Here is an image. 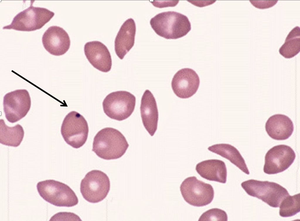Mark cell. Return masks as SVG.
<instances>
[{"label": "cell", "mask_w": 300, "mask_h": 221, "mask_svg": "<svg viewBox=\"0 0 300 221\" xmlns=\"http://www.w3.org/2000/svg\"><path fill=\"white\" fill-rule=\"evenodd\" d=\"M110 186L109 179L105 173L100 170H93L87 173L82 180L80 190L86 201L96 203L105 198Z\"/></svg>", "instance_id": "ba28073f"}, {"label": "cell", "mask_w": 300, "mask_h": 221, "mask_svg": "<svg viewBox=\"0 0 300 221\" xmlns=\"http://www.w3.org/2000/svg\"><path fill=\"white\" fill-rule=\"evenodd\" d=\"M200 84L199 77L196 72L190 68L178 71L174 75L171 85L176 95L182 99L190 97L195 94Z\"/></svg>", "instance_id": "7c38bea8"}, {"label": "cell", "mask_w": 300, "mask_h": 221, "mask_svg": "<svg viewBox=\"0 0 300 221\" xmlns=\"http://www.w3.org/2000/svg\"><path fill=\"white\" fill-rule=\"evenodd\" d=\"M300 193L293 196L289 195L281 202L280 205L279 215L282 217L294 216L300 211Z\"/></svg>", "instance_id": "7402d4cb"}, {"label": "cell", "mask_w": 300, "mask_h": 221, "mask_svg": "<svg viewBox=\"0 0 300 221\" xmlns=\"http://www.w3.org/2000/svg\"><path fill=\"white\" fill-rule=\"evenodd\" d=\"M129 146L125 137L120 131L108 127L100 130L95 136L92 151L102 159H116L124 154Z\"/></svg>", "instance_id": "6da1fadb"}, {"label": "cell", "mask_w": 300, "mask_h": 221, "mask_svg": "<svg viewBox=\"0 0 300 221\" xmlns=\"http://www.w3.org/2000/svg\"><path fill=\"white\" fill-rule=\"evenodd\" d=\"M227 215L224 210L218 208H213L203 213L198 221H227Z\"/></svg>", "instance_id": "603a6c76"}, {"label": "cell", "mask_w": 300, "mask_h": 221, "mask_svg": "<svg viewBox=\"0 0 300 221\" xmlns=\"http://www.w3.org/2000/svg\"><path fill=\"white\" fill-rule=\"evenodd\" d=\"M300 51V28L296 26L289 32L285 42L279 50V53L285 58H292Z\"/></svg>", "instance_id": "44dd1931"}, {"label": "cell", "mask_w": 300, "mask_h": 221, "mask_svg": "<svg viewBox=\"0 0 300 221\" xmlns=\"http://www.w3.org/2000/svg\"><path fill=\"white\" fill-rule=\"evenodd\" d=\"M241 185L249 195L256 197L273 208L279 207L283 199L289 195L285 188L273 182L251 179L242 182Z\"/></svg>", "instance_id": "3957f363"}, {"label": "cell", "mask_w": 300, "mask_h": 221, "mask_svg": "<svg viewBox=\"0 0 300 221\" xmlns=\"http://www.w3.org/2000/svg\"><path fill=\"white\" fill-rule=\"evenodd\" d=\"M150 24L158 35L167 39H176L186 35L191 30L185 15L174 11L159 13L151 18Z\"/></svg>", "instance_id": "7a4b0ae2"}, {"label": "cell", "mask_w": 300, "mask_h": 221, "mask_svg": "<svg viewBox=\"0 0 300 221\" xmlns=\"http://www.w3.org/2000/svg\"><path fill=\"white\" fill-rule=\"evenodd\" d=\"M88 132L86 120L75 111H72L66 115L61 127V133L65 141L76 149L81 147L85 144Z\"/></svg>", "instance_id": "52a82bcc"}, {"label": "cell", "mask_w": 300, "mask_h": 221, "mask_svg": "<svg viewBox=\"0 0 300 221\" xmlns=\"http://www.w3.org/2000/svg\"><path fill=\"white\" fill-rule=\"evenodd\" d=\"M140 110L143 125L152 136L157 129L158 113L155 98L148 89L145 91L142 96Z\"/></svg>", "instance_id": "9a60e30c"}, {"label": "cell", "mask_w": 300, "mask_h": 221, "mask_svg": "<svg viewBox=\"0 0 300 221\" xmlns=\"http://www.w3.org/2000/svg\"><path fill=\"white\" fill-rule=\"evenodd\" d=\"M295 157V153L290 146L284 144L275 146L265 155L264 172L269 175L283 172L292 164Z\"/></svg>", "instance_id": "8fae6325"}, {"label": "cell", "mask_w": 300, "mask_h": 221, "mask_svg": "<svg viewBox=\"0 0 300 221\" xmlns=\"http://www.w3.org/2000/svg\"><path fill=\"white\" fill-rule=\"evenodd\" d=\"M84 52L87 59L93 66L103 72L109 71L111 68L112 60L110 53L107 46L97 41L86 43Z\"/></svg>", "instance_id": "5bb4252c"}, {"label": "cell", "mask_w": 300, "mask_h": 221, "mask_svg": "<svg viewBox=\"0 0 300 221\" xmlns=\"http://www.w3.org/2000/svg\"><path fill=\"white\" fill-rule=\"evenodd\" d=\"M180 189L184 200L194 206H206L212 202L214 198L212 186L198 179L195 176L186 178L181 183Z\"/></svg>", "instance_id": "9c48e42d"}, {"label": "cell", "mask_w": 300, "mask_h": 221, "mask_svg": "<svg viewBox=\"0 0 300 221\" xmlns=\"http://www.w3.org/2000/svg\"><path fill=\"white\" fill-rule=\"evenodd\" d=\"M265 128L268 135L277 140L288 139L292 135L294 129L291 119L287 116L281 114L270 117L266 123Z\"/></svg>", "instance_id": "e0dca14e"}, {"label": "cell", "mask_w": 300, "mask_h": 221, "mask_svg": "<svg viewBox=\"0 0 300 221\" xmlns=\"http://www.w3.org/2000/svg\"><path fill=\"white\" fill-rule=\"evenodd\" d=\"M195 170L202 178L222 183L226 181L227 171L225 163L218 159H209L197 164Z\"/></svg>", "instance_id": "ac0fdd59"}, {"label": "cell", "mask_w": 300, "mask_h": 221, "mask_svg": "<svg viewBox=\"0 0 300 221\" xmlns=\"http://www.w3.org/2000/svg\"><path fill=\"white\" fill-rule=\"evenodd\" d=\"M278 1H250L255 7L261 9L268 8L274 6Z\"/></svg>", "instance_id": "cb8c5ba5"}, {"label": "cell", "mask_w": 300, "mask_h": 221, "mask_svg": "<svg viewBox=\"0 0 300 221\" xmlns=\"http://www.w3.org/2000/svg\"><path fill=\"white\" fill-rule=\"evenodd\" d=\"M42 42L45 50L55 56L64 54L69 49L71 44L67 33L62 28L57 26L48 28L42 36Z\"/></svg>", "instance_id": "4fadbf2b"}, {"label": "cell", "mask_w": 300, "mask_h": 221, "mask_svg": "<svg viewBox=\"0 0 300 221\" xmlns=\"http://www.w3.org/2000/svg\"><path fill=\"white\" fill-rule=\"evenodd\" d=\"M3 109L5 117L11 123L25 117L31 107V101L26 89H18L8 93L4 96Z\"/></svg>", "instance_id": "30bf717a"}, {"label": "cell", "mask_w": 300, "mask_h": 221, "mask_svg": "<svg viewBox=\"0 0 300 221\" xmlns=\"http://www.w3.org/2000/svg\"><path fill=\"white\" fill-rule=\"evenodd\" d=\"M208 149L229 160L243 172L249 174L244 158L238 151L233 146L226 144H217L209 147Z\"/></svg>", "instance_id": "d6986e66"}, {"label": "cell", "mask_w": 300, "mask_h": 221, "mask_svg": "<svg viewBox=\"0 0 300 221\" xmlns=\"http://www.w3.org/2000/svg\"><path fill=\"white\" fill-rule=\"evenodd\" d=\"M38 191L47 202L55 206L71 207L76 205L79 200L74 191L67 185L53 179L39 182Z\"/></svg>", "instance_id": "277c9868"}, {"label": "cell", "mask_w": 300, "mask_h": 221, "mask_svg": "<svg viewBox=\"0 0 300 221\" xmlns=\"http://www.w3.org/2000/svg\"><path fill=\"white\" fill-rule=\"evenodd\" d=\"M32 4L17 14L11 24L4 26L3 29L34 31L41 28L54 16V13L47 9L34 7Z\"/></svg>", "instance_id": "5b68a950"}, {"label": "cell", "mask_w": 300, "mask_h": 221, "mask_svg": "<svg viewBox=\"0 0 300 221\" xmlns=\"http://www.w3.org/2000/svg\"><path fill=\"white\" fill-rule=\"evenodd\" d=\"M136 32L135 23L132 18L126 20L120 27L115 40V50L120 59L134 46Z\"/></svg>", "instance_id": "2e32d148"}, {"label": "cell", "mask_w": 300, "mask_h": 221, "mask_svg": "<svg viewBox=\"0 0 300 221\" xmlns=\"http://www.w3.org/2000/svg\"><path fill=\"white\" fill-rule=\"evenodd\" d=\"M24 132L22 126L17 124L13 127L7 125L3 119L0 122V142L4 145L17 147L20 145L24 137Z\"/></svg>", "instance_id": "ffe728a7"}, {"label": "cell", "mask_w": 300, "mask_h": 221, "mask_svg": "<svg viewBox=\"0 0 300 221\" xmlns=\"http://www.w3.org/2000/svg\"><path fill=\"white\" fill-rule=\"evenodd\" d=\"M135 96L127 91L113 92L107 95L103 102L104 113L109 118L119 121L129 118L136 104Z\"/></svg>", "instance_id": "8992f818"}]
</instances>
